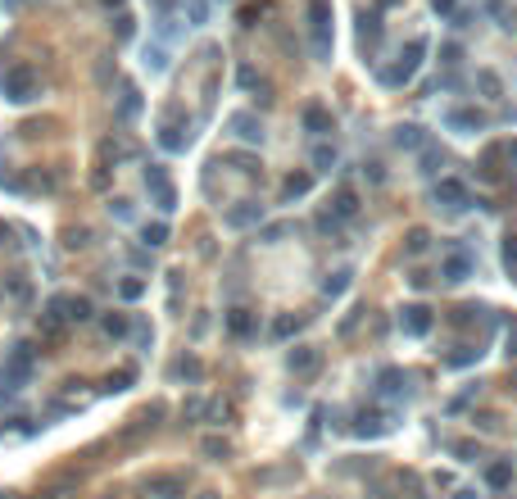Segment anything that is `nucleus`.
<instances>
[{"label":"nucleus","mask_w":517,"mask_h":499,"mask_svg":"<svg viewBox=\"0 0 517 499\" xmlns=\"http://www.w3.org/2000/svg\"><path fill=\"white\" fill-rule=\"evenodd\" d=\"M227 128H231V136H236V141H245V145H263V123H258L254 114H231Z\"/></svg>","instance_id":"obj_9"},{"label":"nucleus","mask_w":517,"mask_h":499,"mask_svg":"<svg viewBox=\"0 0 517 499\" xmlns=\"http://www.w3.org/2000/svg\"><path fill=\"white\" fill-rule=\"evenodd\" d=\"M105 5H122V0H105Z\"/></svg>","instance_id":"obj_48"},{"label":"nucleus","mask_w":517,"mask_h":499,"mask_svg":"<svg viewBox=\"0 0 517 499\" xmlns=\"http://www.w3.org/2000/svg\"><path fill=\"white\" fill-rule=\"evenodd\" d=\"M503 264H508V272H517V236L503 241Z\"/></svg>","instance_id":"obj_36"},{"label":"nucleus","mask_w":517,"mask_h":499,"mask_svg":"<svg viewBox=\"0 0 517 499\" xmlns=\"http://www.w3.org/2000/svg\"><path fill=\"white\" fill-rule=\"evenodd\" d=\"M200 499H214V495H200Z\"/></svg>","instance_id":"obj_49"},{"label":"nucleus","mask_w":517,"mask_h":499,"mask_svg":"<svg viewBox=\"0 0 517 499\" xmlns=\"http://www.w3.org/2000/svg\"><path fill=\"white\" fill-rule=\"evenodd\" d=\"M223 222L231 232H241V227H254V222H263V205H254V200H241L236 209H227Z\"/></svg>","instance_id":"obj_10"},{"label":"nucleus","mask_w":517,"mask_h":499,"mask_svg":"<svg viewBox=\"0 0 517 499\" xmlns=\"http://www.w3.org/2000/svg\"><path fill=\"white\" fill-rule=\"evenodd\" d=\"M359 41H363V46H377V41H381V23H377V19H363V23H359Z\"/></svg>","instance_id":"obj_28"},{"label":"nucleus","mask_w":517,"mask_h":499,"mask_svg":"<svg viewBox=\"0 0 517 499\" xmlns=\"http://www.w3.org/2000/svg\"><path fill=\"white\" fill-rule=\"evenodd\" d=\"M309 186H313V178H309V173H300V178H286L281 191H286V200H300V195H309Z\"/></svg>","instance_id":"obj_22"},{"label":"nucleus","mask_w":517,"mask_h":499,"mask_svg":"<svg viewBox=\"0 0 517 499\" xmlns=\"http://www.w3.org/2000/svg\"><path fill=\"white\" fill-rule=\"evenodd\" d=\"M145 68H150V73H164V68H168L164 46H145Z\"/></svg>","instance_id":"obj_25"},{"label":"nucleus","mask_w":517,"mask_h":499,"mask_svg":"<svg viewBox=\"0 0 517 499\" xmlns=\"http://www.w3.org/2000/svg\"><path fill=\"white\" fill-rule=\"evenodd\" d=\"M227 331L245 341V336H254V331H258V322H254L250 309H227Z\"/></svg>","instance_id":"obj_13"},{"label":"nucleus","mask_w":517,"mask_h":499,"mask_svg":"<svg viewBox=\"0 0 517 499\" xmlns=\"http://www.w3.org/2000/svg\"><path fill=\"white\" fill-rule=\"evenodd\" d=\"M200 449H204V458H214V463H223V458L231 454V445H227V441H218V436H209Z\"/></svg>","instance_id":"obj_24"},{"label":"nucleus","mask_w":517,"mask_h":499,"mask_svg":"<svg viewBox=\"0 0 517 499\" xmlns=\"http://www.w3.org/2000/svg\"><path fill=\"white\" fill-rule=\"evenodd\" d=\"M132 36V14H118V41H127Z\"/></svg>","instance_id":"obj_41"},{"label":"nucleus","mask_w":517,"mask_h":499,"mask_svg":"<svg viewBox=\"0 0 517 499\" xmlns=\"http://www.w3.org/2000/svg\"><path fill=\"white\" fill-rule=\"evenodd\" d=\"M141 236H145V245H164L168 241V227H164V222H145Z\"/></svg>","instance_id":"obj_30"},{"label":"nucleus","mask_w":517,"mask_h":499,"mask_svg":"<svg viewBox=\"0 0 517 499\" xmlns=\"http://www.w3.org/2000/svg\"><path fill=\"white\" fill-rule=\"evenodd\" d=\"M508 481H513V458H499V463L486 468V485H490V490H503Z\"/></svg>","instance_id":"obj_17"},{"label":"nucleus","mask_w":517,"mask_h":499,"mask_svg":"<svg viewBox=\"0 0 517 499\" xmlns=\"http://www.w3.org/2000/svg\"><path fill=\"white\" fill-rule=\"evenodd\" d=\"M118 295H122V299H137V295H145V282H137V277H127V282L118 286Z\"/></svg>","instance_id":"obj_34"},{"label":"nucleus","mask_w":517,"mask_h":499,"mask_svg":"<svg viewBox=\"0 0 517 499\" xmlns=\"http://www.w3.org/2000/svg\"><path fill=\"white\" fill-rule=\"evenodd\" d=\"M427 241H431V236H427L422 227H413V232H409V245H404V254H409V259H417V254L427 250Z\"/></svg>","instance_id":"obj_27"},{"label":"nucleus","mask_w":517,"mask_h":499,"mask_svg":"<svg viewBox=\"0 0 517 499\" xmlns=\"http://www.w3.org/2000/svg\"><path fill=\"white\" fill-rule=\"evenodd\" d=\"M422 141H427V136H422V128H413V123H409V128H400V132H395V145H400V150H417Z\"/></svg>","instance_id":"obj_21"},{"label":"nucleus","mask_w":517,"mask_h":499,"mask_svg":"<svg viewBox=\"0 0 517 499\" xmlns=\"http://www.w3.org/2000/svg\"><path fill=\"white\" fill-rule=\"evenodd\" d=\"M336 159H340V155H336V145H318V150H313L318 173H331V168H336Z\"/></svg>","instance_id":"obj_23"},{"label":"nucleus","mask_w":517,"mask_h":499,"mask_svg":"<svg viewBox=\"0 0 517 499\" xmlns=\"http://www.w3.org/2000/svg\"><path fill=\"white\" fill-rule=\"evenodd\" d=\"M145 490L155 499H182L187 495V477H182V472H159V477L145 481Z\"/></svg>","instance_id":"obj_8"},{"label":"nucleus","mask_w":517,"mask_h":499,"mask_svg":"<svg viewBox=\"0 0 517 499\" xmlns=\"http://www.w3.org/2000/svg\"><path fill=\"white\" fill-rule=\"evenodd\" d=\"M508 354H513V359H517V336H508Z\"/></svg>","instance_id":"obj_45"},{"label":"nucleus","mask_w":517,"mask_h":499,"mask_svg":"<svg viewBox=\"0 0 517 499\" xmlns=\"http://www.w3.org/2000/svg\"><path fill=\"white\" fill-rule=\"evenodd\" d=\"M145 191L155 195V205H159V214H172L177 209V191H172V182H168V173L159 168V164H150L145 168Z\"/></svg>","instance_id":"obj_4"},{"label":"nucleus","mask_w":517,"mask_h":499,"mask_svg":"<svg viewBox=\"0 0 517 499\" xmlns=\"http://www.w3.org/2000/svg\"><path fill=\"white\" fill-rule=\"evenodd\" d=\"M159 145L172 150V155L191 145V132H187V123H182L177 114H164V118H159Z\"/></svg>","instance_id":"obj_7"},{"label":"nucleus","mask_w":517,"mask_h":499,"mask_svg":"<svg viewBox=\"0 0 517 499\" xmlns=\"http://www.w3.org/2000/svg\"><path fill=\"white\" fill-rule=\"evenodd\" d=\"M304 132H318V136L331 132V114L323 105H304Z\"/></svg>","instance_id":"obj_16"},{"label":"nucleus","mask_w":517,"mask_h":499,"mask_svg":"<svg viewBox=\"0 0 517 499\" xmlns=\"http://www.w3.org/2000/svg\"><path fill=\"white\" fill-rule=\"evenodd\" d=\"M309 32H313V55H331V5L327 0H309Z\"/></svg>","instance_id":"obj_3"},{"label":"nucleus","mask_w":517,"mask_h":499,"mask_svg":"<svg viewBox=\"0 0 517 499\" xmlns=\"http://www.w3.org/2000/svg\"><path fill=\"white\" fill-rule=\"evenodd\" d=\"M400 327H404V336H427V331H431V309L409 304V309L400 314Z\"/></svg>","instance_id":"obj_11"},{"label":"nucleus","mask_w":517,"mask_h":499,"mask_svg":"<svg viewBox=\"0 0 517 499\" xmlns=\"http://www.w3.org/2000/svg\"><path fill=\"white\" fill-rule=\"evenodd\" d=\"M286 364H291V372H313L318 368V349H309V345H304V349H291Z\"/></svg>","instance_id":"obj_19"},{"label":"nucleus","mask_w":517,"mask_h":499,"mask_svg":"<svg viewBox=\"0 0 517 499\" xmlns=\"http://www.w3.org/2000/svg\"><path fill=\"white\" fill-rule=\"evenodd\" d=\"M32 368H36L32 345H14V349H9V359H5V368H0L5 391H23V386H28V377H32Z\"/></svg>","instance_id":"obj_1"},{"label":"nucleus","mask_w":517,"mask_h":499,"mask_svg":"<svg viewBox=\"0 0 517 499\" xmlns=\"http://www.w3.org/2000/svg\"><path fill=\"white\" fill-rule=\"evenodd\" d=\"M431 9L436 14H454V0H431Z\"/></svg>","instance_id":"obj_43"},{"label":"nucleus","mask_w":517,"mask_h":499,"mask_svg":"<svg viewBox=\"0 0 517 499\" xmlns=\"http://www.w3.org/2000/svg\"><path fill=\"white\" fill-rule=\"evenodd\" d=\"M59 309H68V322H86V318H91V299H86V295H64V299H59Z\"/></svg>","instance_id":"obj_15"},{"label":"nucleus","mask_w":517,"mask_h":499,"mask_svg":"<svg viewBox=\"0 0 517 499\" xmlns=\"http://www.w3.org/2000/svg\"><path fill=\"white\" fill-rule=\"evenodd\" d=\"M354 209H359V195H354V191H340L336 195V218H350Z\"/></svg>","instance_id":"obj_31"},{"label":"nucleus","mask_w":517,"mask_h":499,"mask_svg":"<svg viewBox=\"0 0 517 499\" xmlns=\"http://www.w3.org/2000/svg\"><path fill=\"white\" fill-rule=\"evenodd\" d=\"M476 86L486 91V100H499V96H503V82H499V73H490V68H481V73H476Z\"/></svg>","instance_id":"obj_20"},{"label":"nucleus","mask_w":517,"mask_h":499,"mask_svg":"<svg viewBox=\"0 0 517 499\" xmlns=\"http://www.w3.org/2000/svg\"><path fill=\"white\" fill-rule=\"evenodd\" d=\"M440 55H445V59H440V64H449V68H454V64H459V55H463V50H459V46H445V50H440Z\"/></svg>","instance_id":"obj_42"},{"label":"nucleus","mask_w":517,"mask_h":499,"mask_svg":"<svg viewBox=\"0 0 517 499\" xmlns=\"http://www.w3.org/2000/svg\"><path fill=\"white\" fill-rule=\"evenodd\" d=\"M286 232H291V222H277V227H268V232H263V241L273 245V241H281V236H286Z\"/></svg>","instance_id":"obj_39"},{"label":"nucleus","mask_w":517,"mask_h":499,"mask_svg":"<svg viewBox=\"0 0 517 499\" xmlns=\"http://www.w3.org/2000/svg\"><path fill=\"white\" fill-rule=\"evenodd\" d=\"M422 55H427V36H413L409 50L400 55V64L395 68H381V82H386V86H409L413 73H417V64H422Z\"/></svg>","instance_id":"obj_2"},{"label":"nucleus","mask_w":517,"mask_h":499,"mask_svg":"<svg viewBox=\"0 0 517 499\" xmlns=\"http://www.w3.org/2000/svg\"><path fill=\"white\" fill-rule=\"evenodd\" d=\"M445 128L463 132V136H476V132H486V128H490V118L481 114V109H467V105H459V109H449V114H445Z\"/></svg>","instance_id":"obj_6"},{"label":"nucleus","mask_w":517,"mask_h":499,"mask_svg":"<svg viewBox=\"0 0 517 499\" xmlns=\"http://www.w3.org/2000/svg\"><path fill=\"white\" fill-rule=\"evenodd\" d=\"M204 418H209V422H218V418H227V404H218V399H214V404H209V408H204Z\"/></svg>","instance_id":"obj_40"},{"label":"nucleus","mask_w":517,"mask_h":499,"mask_svg":"<svg viewBox=\"0 0 517 499\" xmlns=\"http://www.w3.org/2000/svg\"><path fill=\"white\" fill-rule=\"evenodd\" d=\"M172 372H177V377H187V381H200V377H204V368H200V359H182V364H177V368H172Z\"/></svg>","instance_id":"obj_29"},{"label":"nucleus","mask_w":517,"mask_h":499,"mask_svg":"<svg viewBox=\"0 0 517 499\" xmlns=\"http://www.w3.org/2000/svg\"><path fill=\"white\" fill-rule=\"evenodd\" d=\"M354 431H359V436H381V431H390V413H363Z\"/></svg>","instance_id":"obj_18"},{"label":"nucleus","mask_w":517,"mask_h":499,"mask_svg":"<svg viewBox=\"0 0 517 499\" xmlns=\"http://www.w3.org/2000/svg\"><path fill=\"white\" fill-rule=\"evenodd\" d=\"M467 272H472V254H463V250H454V254H449V264L440 268V277H445V282H463Z\"/></svg>","instance_id":"obj_14"},{"label":"nucleus","mask_w":517,"mask_h":499,"mask_svg":"<svg viewBox=\"0 0 517 499\" xmlns=\"http://www.w3.org/2000/svg\"><path fill=\"white\" fill-rule=\"evenodd\" d=\"M454 499H476V490H454Z\"/></svg>","instance_id":"obj_44"},{"label":"nucleus","mask_w":517,"mask_h":499,"mask_svg":"<svg viewBox=\"0 0 517 499\" xmlns=\"http://www.w3.org/2000/svg\"><path fill=\"white\" fill-rule=\"evenodd\" d=\"M436 200H445L449 209H463V205H467V186H463L459 178H440V182H436Z\"/></svg>","instance_id":"obj_12"},{"label":"nucleus","mask_w":517,"mask_h":499,"mask_svg":"<svg viewBox=\"0 0 517 499\" xmlns=\"http://www.w3.org/2000/svg\"><path fill=\"white\" fill-rule=\"evenodd\" d=\"M508 159H513V164H517V141H508Z\"/></svg>","instance_id":"obj_46"},{"label":"nucleus","mask_w":517,"mask_h":499,"mask_svg":"<svg viewBox=\"0 0 517 499\" xmlns=\"http://www.w3.org/2000/svg\"><path fill=\"white\" fill-rule=\"evenodd\" d=\"M291 331H300V318H277L273 322V336H291Z\"/></svg>","instance_id":"obj_35"},{"label":"nucleus","mask_w":517,"mask_h":499,"mask_svg":"<svg viewBox=\"0 0 517 499\" xmlns=\"http://www.w3.org/2000/svg\"><path fill=\"white\" fill-rule=\"evenodd\" d=\"M137 109H141V100L132 86H122V105H118V118H137Z\"/></svg>","instance_id":"obj_26"},{"label":"nucleus","mask_w":517,"mask_h":499,"mask_svg":"<svg viewBox=\"0 0 517 499\" xmlns=\"http://www.w3.org/2000/svg\"><path fill=\"white\" fill-rule=\"evenodd\" d=\"M109 214H114V218H122V222H127V218H132V205H127V200H114V205H109Z\"/></svg>","instance_id":"obj_37"},{"label":"nucleus","mask_w":517,"mask_h":499,"mask_svg":"<svg viewBox=\"0 0 517 499\" xmlns=\"http://www.w3.org/2000/svg\"><path fill=\"white\" fill-rule=\"evenodd\" d=\"M345 286H350V272H336V277H327V282H323V291H327V295H340Z\"/></svg>","instance_id":"obj_33"},{"label":"nucleus","mask_w":517,"mask_h":499,"mask_svg":"<svg viewBox=\"0 0 517 499\" xmlns=\"http://www.w3.org/2000/svg\"><path fill=\"white\" fill-rule=\"evenodd\" d=\"M23 5V0H5V9H19Z\"/></svg>","instance_id":"obj_47"},{"label":"nucleus","mask_w":517,"mask_h":499,"mask_svg":"<svg viewBox=\"0 0 517 499\" xmlns=\"http://www.w3.org/2000/svg\"><path fill=\"white\" fill-rule=\"evenodd\" d=\"M127 381H132V368H122L118 377H109V391H127Z\"/></svg>","instance_id":"obj_38"},{"label":"nucleus","mask_w":517,"mask_h":499,"mask_svg":"<svg viewBox=\"0 0 517 499\" xmlns=\"http://www.w3.org/2000/svg\"><path fill=\"white\" fill-rule=\"evenodd\" d=\"M105 331H109V336H127V331H132L127 314H109V318H105Z\"/></svg>","instance_id":"obj_32"},{"label":"nucleus","mask_w":517,"mask_h":499,"mask_svg":"<svg viewBox=\"0 0 517 499\" xmlns=\"http://www.w3.org/2000/svg\"><path fill=\"white\" fill-rule=\"evenodd\" d=\"M0 91H5V100H14V105H28L36 96V78L28 68H9L5 78H0Z\"/></svg>","instance_id":"obj_5"}]
</instances>
